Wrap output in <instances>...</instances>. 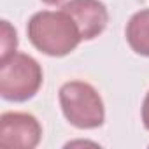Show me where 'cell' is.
<instances>
[{"mask_svg": "<svg viewBox=\"0 0 149 149\" xmlns=\"http://www.w3.org/2000/svg\"><path fill=\"white\" fill-rule=\"evenodd\" d=\"M61 9L74 18L83 40L98 37L109 23V11L100 0H68Z\"/></svg>", "mask_w": 149, "mask_h": 149, "instance_id": "cell-5", "label": "cell"}, {"mask_svg": "<svg viewBox=\"0 0 149 149\" xmlns=\"http://www.w3.org/2000/svg\"><path fill=\"white\" fill-rule=\"evenodd\" d=\"M42 139V126L33 114L4 112L0 116V146L33 149Z\"/></svg>", "mask_w": 149, "mask_h": 149, "instance_id": "cell-4", "label": "cell"}, {"mask_svg": "<svg viewBox=\"0 0 149 149\" xmlns=\"http://www.w3.org/2000/svg\"><path fill=\"white\" fill-rule=\"evenodd\" d=\"M140 116H142V125L146 130H149V91L142 102V109H140Z\"/></svg>", "mask_w": 149, "mask_h": 149, "instance_id": "cell-8", "label": "cell"}, {"mask_svg": "<svg viewBox=\"0 0 149 149\" xmlns=\"http://www.w3.org/2000/svg\"><path fill=\"white\" fill-rule=\"evenodd\" d=\"M125 37L132 51L149 56V9H140L128 19Z\"/></svg>", "mask_w": 149, "mask_h": 149, "instance_id": "cell-6", "label": "cell"}, {"mask_svg": "<svg viewBox=\"0 0 149 149\" xmlns=\"http://www.w3.org/2000/svg\"><path fill=\"white\" fill-rule=\"evenodd\" d=\"M0 35H2V54L0 58H7L11 54L16 53V47H18V35H16V30L11 26V23L7 19H2V30H0Z\"/></svg>", "mask_w": 149, "mask_h": 149, "instance_id": "cell-7", "label": "cell"}, {"mask_svg": "<svg viewBox=\"0 0 149 149\" xmlns=\"http://www.w3.org/2000/svg\"><path fill=\"white\" fill-rule=\"evenodd\" d=\"M26 33L35 49L54 58L67 56L83 40L79 26L63 9L35 13L28 19Z\"/></svg>", "mask_w": 149, "mask_h": 149, "instance_id": "cell-1", "label": "cell"}, {"mask_svg": "<svg viewBox=\"0 0 149 149\" xmlns=\"http://www.w3.org/2000/svg\"><path fill=\"white\" fill-rule=\"evenodd\" d=\"M42 67L26 53L0 58V95L7 102H26L42 86Z\"/></svg>", "mask_w": 149, "mask_h": 149, "instance_id": "cell-2", "label": "cell"}, {"mask_svg": "<svg viewBox=\"0 0 149 149\" xmlns=\"http://www.w3.org/2000/svg\"><path fill=\"white\" fill-rule=\"evenodd\" d=\"M60 107L70 125L81 130H93L104 125L105 107L98 91L84 81H68L58 91Z\"/></svg>", "mask_w": 149, "mask_h": 149, "instance_id": "cell-3", "label": "cell"}]
</instances>
